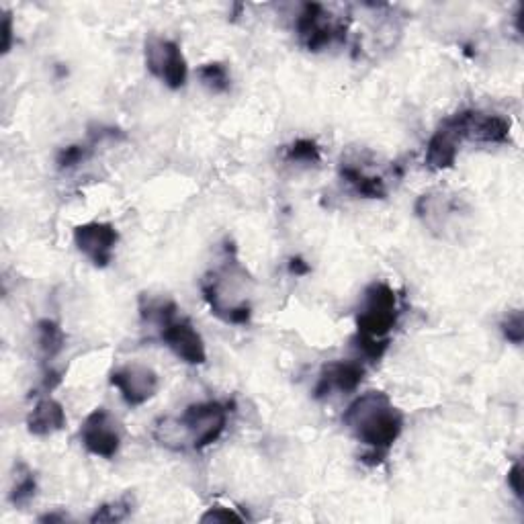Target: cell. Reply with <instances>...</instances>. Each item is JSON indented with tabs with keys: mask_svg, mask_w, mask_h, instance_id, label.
Returning a JSON list of instances; mask_svg holds the SVG:
<instances>
[{
	"mask_svg": "<svg viewBox=\"0 0 524 524\" xmlns=\"http://www.w3.org/2000/svg\"><path fill=\"white\" fill-rule=\"evenodd\" d=\"M342 422L369 449L363 461L379 465L402 436L406 416L385 391H367L346 408Z\"/></svg>",
	"mask_w": 524,
	"mask_h": 524,
	"instance_id": "obj_1",
	"label": "cell"
},
{
	"mask_svg": "<svg viewBox=\"0 0 524 524\" xmlns=\"http://www.w3.org/2000/svg\"><path fill=\"white\" fill-rule=\"evenodd\" d=\"M228 426V406L222 402H197L185 408L179 418H160L152 436L170 451H203L222 439Z\"/></svg>",
	"mask_w": 524,
	"mask_h": 524,
	"instance_id": "obj_2",
	"label": "cell"
},
{
	"mask_svg": "<svg viewBox=\"0 0 524 524\" xmlns=\"http://www.w3.org/2000/svg\"><path fill=\"white\" fill-rule=\"evenodd\" d=\"M250 283L252 277L240 265L236 248L226 244L222 265L205 275L201 281V293L215 318L226 324L246 326L252 318Z\"/></svg>",
	"mask_w": 524,
	"mask_h": 524,
	"instance_id": "obj_3",
	"label": "cell"
},
{
	"mask_svg": "<svg viewBox=\"0 0 524 524\" xmlns=\"http://www.w3.org/2000/svg\"><path fill=\"white\" fill-rule=\"evenodd\" d=\"M400 318L398 295L387 283L375 281L365 293L357 312V336L361 340L391 342L389 332L396 328Z\"/></svg>",
	"mask_w": 524,
	"mask_h": 524,
	"instance_id": "obj_4",
	"label": "cell"
},
{
	"mask_svg": "<svg viewBox=\"0 0 524 524\" xmlns=\"http://www.w3.org/2000/svg\"><path fill=\"white\" fill-rule=\"evenodd\" d=\"M295 33L305 50L318 54L346 39L348 21L332 17L320 3H305L295 19Z\"/></svg>",
	"mask_w": 524,
	"mask_h": 524,
	"instance_id": "obj_5",
	"label": "cell"
},
{
	"mask_svg": "<svg viewBox=\"0 0 524 524\" xmlns=\"http://www.w3.org/2000/svg\"><path fill=\"white\" fill-rule=\"evenodd\" d=\"M445 123L455 131L461 142H477V144H510V119L498 113H482L465 109L455 115H449Z\"/></svg>",
	"mask_w": 524,
	"mask_h": 524,
	"instance_id": "obj_6",
	"label": "cell"
},
{
	"mask_svg": "<svg viewBox=\"0 0 524 524\" xmlns=\"http://www.w3.org/2000/svg\"><path fill=\"white\" fill-rule=\"evenodd\" d=\"M144 58L150 74L156 76L162 84H166L168 89L179 91L187 84L189 68L177 41L158 35L148 37Z\"/></svg>",
	"mask_w": 524,
	"mask_h": 524,
	"instance_id": "obj_7",
	"label": "cell"
},
{
	"mask_svg": "<svg viewBox=\"0 0 524 524\" xmlns=\"http://www.w3.org/2000/svg\"><path fill=\"white\" fill-rule=\"evenodd\" d=\"M123 430L117 418L107 408H95L84 418L80 426V443L82 447L95 457L115 459L121 449Z\"/></svg>",
	"mask_w": 524,
	"mask_h": 524,
	"instance_id": "obj_8",
	"label": "cell"
},
{
	"mask_svg": "<svg viewBox=\"0 0 524 524\" xmlns=\"http://www.w3.org/2000/svg\"><path fill=\"white\" fill-rule=\"evenodd\" d=\"M109 381L113 387L119 389L123 402L131 408L148 404L160 387L158 373L144 363H127L113 369Z\"/></svg>",
	"mask_w": 524,
	"mask_h": 524,
	"instance_id": "obj_9",
	"label": "cell"
},
{
	"mask_svg": "<svg viewBox=\"0 0 524 524\" xmlns=\"http://www.w3.org/2000/svg\"><path fill=\"white\" fill-rule=\"evenodd\" d=\"M158 338L170 348L174 357L187 365H203L207 361V348L197 328L187 320L174 314L158 328Z\"/></svg>",
	"mask_w": 524,
	"mask_h": 524,
	"instance_id": "obj_10",
	"label": "cell"
},
{
	"mask_svg": "<svg viewBox=\"0 0 524 524\" xmlns=\"http://www.w3.org/2000/svg\"><path fill=\"white\" fill-rule=\"evenodd\" d=\"M465 203L457 195L447 193H424L416 201V215L424 226L439 238H447L453 224H461Z\"/></svg>",
	"mask_w": 524,
	"mask_h": 524,
	"instance_id": "obj_11",
	"label": "cell"
},
{
	"mask_svg": "<svg viewBox=\"0 0 524 524\" xmlns=\"http://www.w3.org/2000/svg\"><path fill=\"white\" fill-rule=\"evenodd\" d=\"M119 232L107 222H89L74 228V246L89 258L97 269H105L113 262Z\"/></svg>",
	"mask_w": 524,
	"mask_h": 524,
	"instance_id": "obj_12",
	"label": "cell"
},
{
	"mask_svg": "<svg viewBox=\"0 0 524 524\" xmlns=\"http://www.w3.org/2000/svg\"><path fill=\"white\" fill-rule=\"evenodd\" d=\"M365 365L361 361H332L320 371L318 383L314 387V398L322 400L332 396L334 391L353 393L361 387L365 379Z\"/></svg>",
	"mask_w": 524,
	"mask_h": 524,
	"instance_id": "obj_13",
	"label": "cell"
},
{
	"mask_svg": "<svg viewBox=\"0 0 524 524\" xmlns=\"http://www.w3.org/2000/svg\"><path fill=\"white\" fill-rule=\"evenodd\" d=\"M340 179L359 197H365V199H385L387 197V181L381 177V174L371 172L365 166V162L342 160Z\"/></svg>",
	"mask_w": 524,
	"mask_h": 524,
	"instance_id": "obj_14",
	"label": "cell"
},
{
	"mask_svg": "<svg viewBox=\"0 0 524 524\" xmlns=\"http://www.w3.org/2000/svg\"><path fill=\"white\" fill-rule=\"evenodd\" d=\"M459 144H461V140L457 138L455 131L443 121L441 127L436 129L434 134H432V138L428 140L426 166L430 170H436V172L453 168V164L457 162Z\"/></svg>",
	"mask_w": 524,
	"mask_h": 524,
	"instance_id": "obj_15",
	"label": "cell"
},
{
	"mask_svg": "<svg viewBox=\"0 0 524 524\" xmlns=\"http://www.w3.org/2000/svg\"><path fill=\"white\" fill-rule=\"evenodd\" d=\"M66 410L52 396H43L37 400L33 410L27 416V430L33 436H50L60 432L66 426Z\"/></svg>",
	"mask_w": 524,
	"mask_h": 524,
	"instance_id": "obj_16",
	"label": "cell"
},
{
	"mask_svg": "<svg viewBox=\"0 0 524 524\" xmlns=\"http://www.w3.org/2000/svg\"><path fill=\"white\" fill-rule=\"evenodd\" d=\"M64 346H66V334L58 322L50 318L37 322V348L43 363L52 367V363L64 351Z\"/></svg>",
	"mask_w": 524,
	"mask_h": 524,
	"instance_id": "obj_17",
	"label": "cell"
},
{
	"mask_svg": "<svg viewBox=\"0 0 524 524\" xmlns=\"http://www.w3.org/2000/svg\"><path fill=\"white\" fill-rule=\"evenodd\" d=\"M37 494V479L35 473L29 465L19 461L15 465V475H13V486L9 492V502L17 508L27 506Z\"/></svg>",
	"mask_w": 524,
	"mask_h": 524,
	"instance_id": "obj_18",
	"label": "cell"
},
{
	"mask_svg": "<svg viewBox=\"0 0 524 524\" xmlns=\"http://www.w3.org/2000/svg\"><path fill=\"white\" fill-rule=\"evenodd\" d=\"M197 76L201 80V84L205 86V89L213 95H224L230 91L232 86V76H230V70L226 64L222 62H209V64H203L199 70H197Z\"/></svg>",
	"mask_w": 524,
	"mask_h": 524,
	"instance_id": "obj_19",
	"label": "cell"
},
{
	"mask_svg": "<svg viewBox=\"0 0 524 524\" xmlns=\"http://www.w3.org/2000/svg\"><path fill=\"white\" fill-rule=\"evenodd\" d=\"M131 512H134V498L131 496H121L113 502H107L103 506H99L93 516H91V522L97 524V522H123L131 516Z\"/></svg>",
	"mask_w": 524,
	"mask_h": 524,
	"instance_id": "obj_20",
	"label": "cell"
},
{
	"mask_svg": "<svg viewBox=\"0 0 524 524\" xmlns=\"http://www.w3.org/2000/svg\"><path fill=\"white\" fill-rule=\"evenodd\" d=\"M285 160L289 164H305V166H316L322 162V150L318 142L310 138L295 140L287 150H285Z\"/></svg>",
	"mask_w": 524,
	"mask_h": 524,
	"instance_id": "obj_21",
	"label": "cell"
},
{
	"mask_svg": "<svg viewBox=\"0 0 524 524\" xmlns=\"http://www.w3.org/2000/svg\"><path fill=\"white\" fill-rule=\"evenodd\" d=\"M93 154V144H72V146H66L58 152V158H56V164L60 170H70L78 164H82L86 158H89Z\"/></svg>",
	"mask_w": 524,
	"mask_h": 524,
	"instance_id": "obj_22",
	"label": "cell"
},
{
	"mask_svg": "<svg viewBox=\"0 0 524 524\" xmlns=\"http://www.w3.org/2000/svg\"><path fill=\"white\" fill-rule=\"evenodd\" d=\"M500 330H502L504 338H506L510 344L520 346V344L524 342V318H522V312H520V310L510 312V314L502 320Z\"/></svg>",
	"mask_w": 524,
	"mask_h": 524,
	"instance_id": "obj_23",
	"label": "cell"
},
{
	"mask_svg": "<svg viewBox=\"0 0 524 524\" xmlns=\"http://www.w3.org/2000/svg\"><path fill=\"white\" fill-rule=\"evenodd\" d=\"M199 520L205 522V524H209V522H244V516L238 514L234 508L213 506V508H209Z\"/></svg>",
	"mask_w": 524,
	"mask_h": 524,
	"instance_id": "obj_24",
	"label": "cell"
},
{
	"mask_svg": "<svg viewBox=\"0 0 524 524\" xmlns=\"http://www.w3.org/2000/svg\"><path fill=\"white\" fill-rule=\"evenodd\" d=\"M508 488L512 490V494L522 502V463L516 461L510 469H508Z\"/></svg>",
	"mask_w": 524,
	"mask_h": 524,
	"instance_id": "obj_25",
	"label": "cell"
},
{
	"mask_svg": "<svg viewBox=\"0 0 524 524\" xmlns=\"http://www.w3.org/2000/svg\"><path fill=\"white\" fill-rule=\"evenodd\" d=\"M289 273L295 275V277H305V275L312 273V267L301 256H293L289 260Z\"/></svg>",
	"mask_w": 524,
	"mask_h": 524,
	"instance_id": "obj_26",
	"label": "cell"
},
{
	"mask_svg": "<svg viewBox=\"0 0 524 524\" xmlns=\"http://www.w3.org/2000/svg\"><path fill=\"white\" fill-rule=\"evenodd\" d=\"M13 48V19L7 13L3 19V54H9Z\"/></svg>",
	"mask_w": 524,
	"mask_h": 524,
	"instance_id": "obj_27",
	"label": "cell"
},
{
	"mask_svg": "<svg viewBox=\"0 0 524 524\" xmlns=\"http://www.w3.org/2000/svg\"><path fill=\"white\" fill-rule=\"evenodd\" d=\"M68 516L54 512V514H46V516H39V522H66Z\"/></svg>",
	"mask_w": 524,
	"mask_h": 524,
	"instance_id": "obj_28",
	"label": "cell"
}]
</instances>
